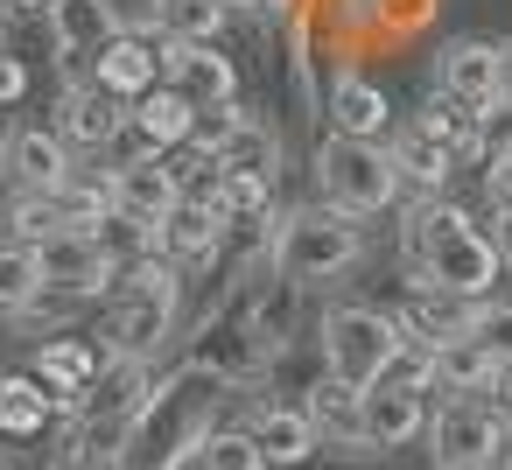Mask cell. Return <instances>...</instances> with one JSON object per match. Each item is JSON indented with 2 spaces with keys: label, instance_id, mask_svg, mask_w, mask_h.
I'll return each mask as SVG.
<instances>
[{
  "label": "cell",
  "instance_id": "1",
  "mask_svg": "<svg viewBox=\"0 0 512 470\" xmlns=\"http://www.w3.org/2000/svg\"><path fill=\"white\" fill-rule=\"evenodd\" d=\"M407 267H414V288H442L456 302H491L505 260H498L491 232L470 225L456 204H428L407 225Z\"/></svg>",
  "mask_w": 512,
  "mask_h": 470
},
{
  "label": "cell",
  "instance_id": "2",
  "mask_svg": "<svg viewBox=\"0 0 512 470\" xmlns=\"http://www.w3.org/2000/svg\"><path fill=\"white\" fill-rule=\"evenodd\" d=\"M211 407H218V379L183 365L169 379H155V393L141 400L134 428H127V470H162L169 456L197 449L211 435Z\"/></svg>",
  "mask_w": 512,
  "mask_h": 470
},
{
  "label": "cell",
  "instance_id": "3",
  "mask_svg": "<svg viewBox=\"0 0 512 470\" xmlns=\"http://www.w3.org/2000/svg\"><path fill=\"white\" fill-rule=\"evenodd\" d=\"M113 309H106V344L113 358H155L176 330V309H183V288H176V267L169 253H141L113 274Z\"/></svg>",
  "mask_w": 512,
  "mask_h": 470
},
{
  "label": "cell",
  "instance_id": "4",
  "mask_svg": "<svg viewBox=\"0 0 512 470\" xmlns=\"http://www.w3.org/2000/svg\"><path fill=\"white\" fill-rule=\"evenodd\" d=\"M365 260V232L351 211L337 204H309V211H288L281 232H274V274L309 288V281H337Z\"/></svg>",
  "mask_w": 512,
  "mask_h": 470
},
{
  "label": "cell",
  "instance_id": "5",
  "mask_svg": "<svg viewBox=\"0 0 512 470\" xmlns=\"http://www.w3.org/2000/svg\"><path fill=\"white\" fill-rule=\"evenodd\" d=\"M316 183H323V204H337V211H351V218H379V211H393L400 190H407L393 148H386V141H351V134H330V141L316 148Z\"/></svg>",
  "mask_w": 512,
  "mask_h": 470
},
{
  "label": "cell",
  "instance_id": "6",
  "mask_svg": "<svg viewBox=\"0 0 512 470\" xmlns=\"http://www.w3.org/2000/svg\"><path fill=\"white\" fill-rule=\"evenodd\" d=\"M400 344H407L400 316H379V309H365V302H337V309L323 316V365H330L337 379H351V386H372V379L393 365Z\"/></svg>",
  "mask_w": 512,
  "mask_h": 470
},
{
  "label": "cell",
  "instance_id": "7",
  "mask_svg": "<svg viewBox=\"0 0 512 470\" xmlns=\"http://www.w3.org/2000/svg\"><path fill=\"white\" fill-rule=\"evenodd\" d=\"M36 260H43V288L64 295V302H92V295H106L113 274H120V260L99 246V232H50V239L36 246Z\"/></svg>",
  "mask_w": 512,
  "mask_h": 470
},
{
  "label": "cell",
  "instance_id": "8",
  "mask_svg": "<svg viewBox=\"0 0 512 470\" xmlns=\"http://www.w3.org/2000/svg\"><path fill=\"white\" fill-rule=\"evenodd\" d=\"M162 85H176L197 113H225L239 99V71L218 43H162Z\"/></svg>",
  "mask_w": 512,
  "mask_h": 470
},
{
  "label": "cell",
  "instance_id": "9",
  "mask_svg": "<svg viewBox=\"0 0 512 470\" xmlns=\"http://www.w3.org/2000/svg\"><path fill=\"white\" fill-rule=\"evenodd\" d=\"M267 358H274V344L246 323V316H218V323H204L197 330V344H190V365L197 372H211L218 386H246V379H260L267 372Z\"/></svg>",
  "mask_w": 512,
  "mask_h": 470
},
{
  "label": "cell",
  "instance_id": "10",
  "mask_svg": "<svg viewBox=\"0 0 512 470\" xmlns=\"http://www.w3.org/2000/svg\"><path fill=\"white\" fill-rule=\"evenodd\" d=\"M176 197H183V176L162 155H134L127 169H113V218L141 225V232H155L176 211Z\"/></svg>",
  "mask_w": 512,
  "mask_h": 470
},
{
  "label": "cell",
  "instance_id": "11",
  "mask_svg": "<svg viewBox=\"0 0 512 470\" xmlns=\"http://www.w3.org/2000/svg\"><path fill=\"white\" fill-rule=\"evenodd\" d=\"M428 442H435L442 470H456V463H498L505 421H498L491 407H477V400H456V407H442V414L428 421Z\"/></svg>",
  "mask_w": 512,
  "mask_h": 470
},
{
  "label": "cell",
  "instance_id": "12",
  "mask_svg": "<svg viewBox=\"0 0 512 470\" xmlns=\"http://www.w3.org/2000/svg\"><path fill=\"white\" fill-rule=\"evenodd\" d=\"M0 169H8V183H15V190L50 197V190L71 176V141H64L57 127H15V134H8V148H0Z\"/></svg>",
  "mask_w": 512,
  "mask_h": 470
},
{
  "label": "cell",
  "instance_id": "13",
  "mask_svg": "<svg viewBox=\"0 0 512 470\" xmlns=\"http://www.w3.org/2000/svg\"><path fill=\"white\" fill-rule=\"evenodd\" d=\"M127 127H134V106L113 99L106 85H71L64 106H57V134H64L71 148H113Z\"/></svg>",
  "mask_w": 512,
  "mask_h": 470
},
{
  "label": "cell",
  "instance_id": "14",
  "mask_svg": "<svg viewBox=\"0 0 512 470\" xmlns=\"http://www.w3.org/2000/svg\"><path fill=\"white\" fill-rule=\"evenodd\" d=\"M435 92L463 99V106H491L498 99V43L484 36H449L435 57Z\"/></svg>",
  "mask_w": 512,
  "mask_h": 470
},
{
  "label": "cell",
  "instance_id": "15",
  "mask_svg": "<svg viewBox=\"0 0 512 470\" xmlns=\"http://www.w3.org/2000/svg\"><path fill=\"white\" fill-rule=\"evenodd\" d=\"M302 407H309V421H316L323 442H337V449H351V456H372V435H365V386L323 372Z\"/></svg>",
  "mask_w": 512,
  "mask_h": 470
},
{
  "label": "cell",
  "instance_id": "16",
  "mask_svg": "<svg viewBox=\"0 0 512 470\" xmlns=\"http://www.w3.org/2000/svg\"><path fill=\"white\" fill-rule=\"evenodd\" d=\"M113 36H120L113 0H50V43H57V57H64V64L99 57Z\"/></svg>",
  "mask_w": 512,
  "mask_h": 470
},
{
  "label": "cell",
  "instance_id": "17",
  "mask_svg": "<svg viewBox=\"0 0 512 470\" xmlns=\"http://www.w3.org/2000/svg\"><path fill=\"white\" fill-rule=\"evenodd\" d=\"M92 85H106L113 99H148L162 85V43H141V36H113L99 57H92Z\"/></svg>",
  "mask_w": 512,
  "mask_h": 470
},
{
  "label": "cell",
  "instance_id": "18",
  "mask_svg": "<svg viewBox=\"0 0 512 470\" xmlns=\"http://www.w3.org/2000/svg\"><path fill=\"white\" fill-rule=\"evenodd\" d=\"M225 211L211 204V197H176V211L155 225V253H169V260H211L218 253V239H225Z\"/></svg>",
  "mask_w": 512,
  "mask_h": 470
},
{
  "label": "cell",
  "instance_id": "19",
  "mask_svg": "<svg viewBox=\"0 0 512 470\" xmlns=\"http://www.w3.org/2000/svg\"><path fill=\"white\" fill-rule=\"evenodd\" d=\"M323 106H330V127L351 134V141H386V134H393V99H386L372 78H358V71H344Z\"/></svg>",
  "mask_w": 512,
  "mask_h": 470
},
{
  "label": "cell",
  "instance_id": "20",
  "mask_svg": "<svg viewBox=\"0 0 512 470\" xmlns=\"http://www.w3.org/2000/svg\"><path fill=\"white\" fill-rule=\"evenodd\" d=\"M421 428H428V393H407V386H386V379L365 386V435H372V449H407Z\"/></svg>",
  "mask_w": 512,
  "mask_h": 470
},
{
  "label": "cell",
  "instance_id": "21",
  "mask_svg": "<svg viewBox=\"0 0 512 470\" xmlns=\"http://www.w3.org/2000/svg\"><path fill=\"white\" fill-rule=\"evenodd\" d=\"M134 134H141L148 155H162V148H190V141H197V106H190L176 85H155L148 99H134Z\"/></svg>",
  "mask_w": 512,
  "mask_h": 470
},
{
  "label": "cell",
  "instance_id": "22",
  "mask_svg": "<svg viewBox=\"0 0 512 470\" xmlns=\"http://www.w3.org/2000/svg\"><path fill=\"white\" fill-rule=\"evenodd\" d=\"M253 442H260L267 463H281V470H295V463H309V456L323 449L309 407H260V414H253Z\"/></svg>",
  "mask_w": 512,
  "mask_h": 470
},
{
  "label": "cell",
  "instance_id": "23",
  "mask_svg": "<svg viewBox=\"0 0 512 470\" xmlns=\"http://www.w3.org/2000/svg\"><path fill=\"white\" fill-rule=\"evenodd\" d=\"M414 134L435 141L449 162H484V155H477V106H463V99H449V92H435V99L414 113Z\"/></svg>",
  "mask_w": 512,
  "mask_h": 470
},
{
  "label": "cell",
  "instance_id": "24",
  "mask_svg": "<svg viewBox=\"0 0 512 470\" xmlns=\"http://www.w3.org/2000/svg\"><path fill=\"white\" fill-rule=\"evenodd\" d=\"M470 309L477 302H456V295H442V288H414L407 295V309H400V330L414 337V344H449V337H463L470 330Z\"/></svg>",
  "mask_w": 512,
  "mask_h": 470
},
{
  "label": "cell",
  "instance_id": "25",
  "mask_svg": "<svg viewBox=\"0 0 512 470\" xmlns=\"http://www.w3.org/2000/svg\"><path fill=\"white\" fill-rule=\"evenodd\" d=\"M491 379H498V351L477 344L470 330L435 351V393H442V386H449V393H491Z\"/></svg>",
  "mask_w": 512,
  "mask_h": 470
},
{
  "label": "cell",
  "instance_id": "26",
  "mask_svg": "<svg viewBox=\"0 0 512 470\" xmlns=\"http://www.w3.org/2000/svg\"><path fill=\"white\" fill-rule=\"evenodd\" d=\"M225 15H232L225 0H155V8H148L162 43H218Z\"/></svg>",
  "mask_w": 512,
  "mask_h": 470
},
{
  "label": "cell",
  "instance_id": "27",
  "mask_svg": "<svg viewBox=\"0 0 512 470\" xmlns=\"http://www.w3.org/2000/svg\"><path fill=\"white\" fill-rule=\"evenodd\" d=\"M50 204H57V218H64V232H99L106 218H113V176H64L57 190H50Z\"/></svg>",
  "mask_w": 512,
  "mask_h": 470
},
{
  "label": "cell",
  "instance_id": "28",
  "mask_svg": "<svg viewBox=\"0 0 512 470\" xmlns=\"http://www.w3.org/2000/svg\"><path fill=\"white\" fill-rule=\"evenodd\" d=\"M57 414V393L36 372H8L0 379V435H36Z\"/></svg>",
  "mask_w": 512,
  "mask_h": 470
},
{
  "label": "cell",
  "instance_id": "29",
  "mask_svg": "<svg viewBox=\"0 0 512 470\" xmlns=\"http://www.w3.org/2000/svg\"><path fill=\"white\" fill-rule=\"evenodd\" d=\"M36 295H43V260H36V246H29V239H0V309L22 316Z\"/></svg>",
  "mask_w": 512,
  "mask_h": 470
},
{
  "label": "cell",
  "instance_id": "30",
  "mask_svg": "<svg viewBox=\"0 0 512 470\" xmlns=\"http://www.w3.org/2000/svg\"><path fill=\"white\" fill-rule=\"evenodd\" d=\"M393 162H400V176H407V183H421V190H442V183H449V169H456V162H449L435 141H421L414 127H400V134H393Z\"/></svg>",
  "mask_w": 512,
  "mask_h": 470
},
{
  "label": "cell",
  "instance_id": "31",
  "mask_svg": "<svg viewBox=\"0 0 512 470\" xmlns=\"http://www.w3.org/2000/svg\"><path fill=\"white\" fill-rule=\"evenodd\" d=\"M211 204H218L225 218H267V204H274V190H267V176H246V169H225V176H218V190H211Z\"/></svg>",
  "mask_w": 512,
  "mask_h": 470
},
{
  "label": "cell",
  "instance_id": "32",
  "mask_svg": "<svg viewBox=\"0 0 512 470\" xmlns=\"http://www.w3.org/2000/svg\"><path fill=\"white\" fill-rule=\"evenodd\" d=\"M204 463L211 470H267V449L253 442V428H211L204 435Z\"/></svg>",
  "mask_w": 512,
  "mask_h": 470
},
{
  "label": "cell",
  "instance_id": "33",
  "mask_svg": "<svg viewBox=\"0 0 512 470\" xmlns=\"http://www.w3.org/2000/svg\"><path fill=\"white\" fill-rule=\"evenodd\" d=\"M379 379H386V386H407V393H435V344H414V337H407Z\"/></svg>",
  "mask_w": 512,
  "mask_h": 470
},
{
  "label": "cell",
  "instance_id": "34",
  "mask_svg": "<svg viewBox=\"0 0 512 470\" xmlns=\"http://www.w3.org/2000/svg\"><path fill=\"white\" fill-rule=\"evenodd\" d=\"M8 225H15V239H29V246H43L50 232H64L57 204H50V197H29V190H15V211H8Z\"/></svg>",
  "mask_w": 512,
  "mask_h": 470
},
{
  "label": "cell",
  "instance_id": "35",
  "mask_svg": "<svg viewBox=\"0 0 512 470\" xmlns=\"http://www.w3.org/2000/svg\"><path fill=\"white\" fill-rule=\"evenodd\" d=\"M477 155H484V162L512 155V99H505V92H498L491 106H477Z\"/></svg>",
  "mask_w": 512,
  "mask_h": 470
},
{
  "label": "cell",
  "instance_id": "36",
  "mask_svg": "<svg viewBox=\"0 0 512 470\" xmlns=\"http://www.w3.org/2000/svg\"><path fill=\"white\" fill-rule=\"evenodd\" d=\"M470 337L498 351V365L512 358V302H477L470 309Z\"/></svg>",
  "mask_w": 512,
  "mask_h": 470
},
{
  "label": "cell",
  "instance_id": "37",
  "mask_svg": "<svg viewBox=\"0 0 512 470\" xmlns=\"http://www.w3.org/2000/svg\"><path fill=\"white\" fill-rule=\"evenodd\" d=\"M288 316H295V281H281V288H267V302H260V309H253L246 323H253V330H260L267 344H281V330H288Z\"/></svg>",
  "mask_w": 512,
  "mask_h": 470
},
{
  "label": "cell",
  "instance_id": "38",
  "mask_svg": "<svg viewBox=\"0 0 512 470\" xmlns=\"http://www.w3.org/2000/svg\"><path fill=\"white\" fill-rule=\"evenodd\" d=\"M57 470H127V456L120 449H99V442H64V456H57Z\"/></svg>",
  "mask_w": 512,
  "mask_h": 470
},
{
  "label": "cell",
  "instance_id": "39",
  "mask_svg": "<svg viewBox=\"0 0 512 470\" xmlns=\"http://www.w3.org/2000/svg\"><path fill=\"white\" fill-rule=\"evenodd\" d=\"M29 99V64L0 50V106H22Z\"/></svg>",
  "mask_w": 512,
  "mask_h": 470
},
{
  "label": "cell",
  "instance_id": "40",
  "mask_svg": "<svg viewBox=\"0 0 512 470\" xmlns=\"http://www.w3.org/2000/svg\"><path fill=\"white\" fill-rule=\"evenodd\" d=\"M484 204H491V211H505V204H512V155L484 162Z\"/></svg>",
  "mask_w": 512,
  "mask_h": 470
},
{
  "label": "cell",
  "instance_id": "41",
  "mask_svg": "<svg viewBox=\"0 0 512 470\" xmlns=\"http://www.w3.org/2000/svg\"><path fill=\"white\" fill-rule=\"evenodd\" d=\"M379 22L386 29H421L428 22V0H379Z\"/></svg>",
  "mask_w": 512,
  "mask_h": 470
},
{
  "label": "cell",
  "instance_id": "42",
  "mask_svg": "<svg viewBox=\"0 0 512 470\" xmlns=\"http://www.w3.org/2000/svg\"><path fill=\"white\" fill-rule=\"evenodd\" d=\"M491 246H498V260H512V204L491 211Z\"/></svg>",
  "mask_w": 512,
  "mask_h": 470
},
{
  "label": "cell",
  "instance_id": "43",
  "mask_svg": "<svg viewBox=\"0 0 512 470\" xmlns=\"http://www.w3.org/2000/svg\"><path fill=\"white\" fill-rule=\"evenodd\" d=\"M162 470H211V463H204V442H197V449H183V456H169Z\"/></svg>",
  "mask_w": 512,
  "mask_h": 470
},
{
  "label": "cell",
  "instance_id": "44",
  "mask_svg": "<svg viewBox=\"0 0 512 470\" xmlns=\"http://www.w3.org/2000/svg\"><path fill=\"white\" fill-rule=\"evenodd\" d=\"M498 92H505V99H512V36H505V43H498Z\"/></svg>",
  "mask_w": 512,
  "mask_h": 470
},
{
  "label": "cell",
  "instance_id": "45",
  "mask_svg": "<svg viewBox=\"0 0 512 470\" xmlns=\"http://www.w3.org/2000/svg\"><path fill=\"white\" fill-rule=\"evenodd\" d=\"M491 393H498V400H505V407H512V358H505V365H498V379H491Z\"/></svg>",
  "mask_w": 512,
  "mask_h": 470
},
{
  "label": "cell",
  "instance_id": "46",
  "mask_svg": "<svg viewBox=\"0 0 512 470\" xmlns=\"http://www.w3.org/2000/svg\"><path fill=\"white\" fill-rule=\"evenodd\" d=\"M225 8H274V0H225Z\"/></svg>",
  "mask_w": 512,
  "mask_h": 470
},
{
  "label": "cell",
  "instance_id": "47",
  "mask_svg": "<svg viewBox=\"0 0 512 470\" xmlns=\"http://www.w3.org/2000/svg\"><path fill=\"white\" fill-rule=\"evenodd\" d=\"M456 470H505V463H456Z\"/></svg>",
  "mask_w": 512,
  "mask_h": 470
},
{
  "label": "cell",
  "instance_id": "48",
  "mask_svg": "<svg viewBox=\"0 0 512 470\" xmlns=\"http://www.w3.org/2000/svg\"><path fill=\"white\" fill-rule=\"evenodd\" d=\"M505 470H512V428H505Z\"/></svg>",
  "mask_w": 512,
  "mask_h": 470
},
{
  "label": "cell",
  "instance_id": "49",
  "mask_svg": "<svg viewBox=\"0 0 512 470\" xmlns=\"http://www.w3.org/2000/svg\"><path fill=\"white\" fill-rule=\"evenodd\" d=\"M0 470H29V463H0Z\"/></svg>",
  "mask_w": 512,
  "mask_h": 470
},
{
  "label": "cell",
  "instance_id": "50",
  "mask_svg": "<svg viewBox=\"0 0 512 470\" xmlns=\"http://www.w3.org/2000/svg\"><path fill=\"white\" fill-rule=\"evenodd\" d=\"M0 50H8V43H0Z\"/></svg>",
  "mask_w": 512,
  "mask_h": 470
},
{
  "label": "cell",
  "instance_id": "51",
  "mask_svg": "<svg viewBox=\"0 0 512 470\" xmlns=\"http://www.w3.org/2000/svg\"><path fill=\"white\" fill-rule=\"evenodd\" d=\"M274 8H281V0H274Z\"/></svg>",
  "mask_w": 512,
  "mask_h": 470
}]
</instances>
